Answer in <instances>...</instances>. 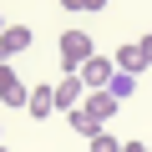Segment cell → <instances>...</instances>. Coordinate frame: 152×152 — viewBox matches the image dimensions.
<instances>
[{"label": "cell", "mask_w": 152, "mask_h": 152, "mask_svg": "<svg viewBox=\"0 0 152 152\" xmlns=\"http://www.w3.org/2000/svg\"><path fill=\"white\" fill-rule=\"evenodd\" d=\"M112 71H117V66H112L107 56H91V61H86L81 71H76V81H81L86 91H107V81H112Z\"/></svg>", "instance_id": "cell-2"}, {"label": "cell", "mask_w": 152, "mask_h": 152, "mask_svg": "<svg viewBox=\"0 0 152 152\" xmlns=\"http://www.w3.org/2000/svg\"><path fill=\"white\" fill-rule=\"evenodd\" d=\"M0 31H5V15H0Z\"/></svg>", "instance_id": "cell-16"}, {"label": "cell", "mask_w": 152, "mask_h": 152, "mask_svg": "<svg viewBox=\"0 0 152 152\" xmlns=\"http://www.w3.org/2000/svg\"><path fill=\"white\" fill-rule=\"evenodd\" d=\"M31 46V26H5V31H0V61H5L10 66V56H20Z\"/></svg>", "instance_id": "cell-5"}, {"label": "cell", "mask_w": 152, "mask_h": 152, "mask_svg": "<svg viewBox=\"0 0 152 152\" xmlns=\"http://www.w3.org/2000/svg\"><path fill=\"white\" fill-rule=\"evenodd\" d=\"M91 152H122V142H117L112 132H96V137H91Z\"/></svg>", "instance_id": "cell-11"}, {"label": "cell", "mask_w": 152, "mask_h": 152, "mask_svg": "<svg viewBox=\"0 0 152 152\" xmlns=\"http://www.w3.org/2000/svg\"><path fill=\"white\" fill-rule=\"evenodd\" d=\"M66 122H71V132H76V137H96V132H107V127H102V122H96V117H91L86 107L66 112Z\"/></svg>", "instance_id": "cell-9"}, {"label": "cell", "mask_w": 152, "mask_h": 152, "mask_svg": "<svg viewBox=\"0 0 152 152\" xmlns=\"http://www.w3.org/2000/svg\"><path fill=\"white\" fill-rule=\"evenodd\" d=\"M0 152H10V147H0Z\"/></svg>", "instance_id": "cell-17"}, {"label": "cell", "mask_w": 152, "mask_h": 152, "mask_svg": "<svg viewBox=\"0 0 152 152\" xmlns=\"http://www.w3.org/2000/svg\"><path fill=\"white\" fill-rule=\"evenodd\" d=\"M107 96L122 107V102H132L137 96V76H127V71H112V81H107Z\"/></svg>", "instance_id": "cell-7"}, {"label": "cell", "mask_w": 152, "mask_h": 152, "mask_svg": "<svg viewBox=\"0 0 152 152\" xmlns=\"http://www.w3.org/2000/svg\"><path fill=\"white\" fill-rule=\"evenodd\" d=\"M61 66H66V76H76V71H81L91 56H96V46H91V36L86 31H61Z\"/></svg>", "instance_id": "cell-1"}, {"label": "cell", "mask_w": 152, "mask_h": 152, "mask_svg": "<svg viewBox=\"0 0 152 152\" xmlns=\"http://www.w3.org/2000/svg\"><path fill=\"white\" fill-rule=\"evenodd\" d=\"M107 5V0H81V10H102Z\"/></svg>", "instance_id": "cell-14"}, {"label": "cell", "mask_w": 152, "mask_h": 152, "mask_svg": "<svg viewBox=\"0 0 152 152\" xmlns=\"http://www.w3.org/2000/svg\"><path fill=\"white\" fill-rule=\"evenodd\" d=\"M51 102H56V112H76L81 107V81H76V76H61L51 86Z\"/></svg>", "instance_id": "cell-4"}, {"label": "cell", "mask_w": 152, "mask_h": 152, "mask_svg": "<svg viewBox=\"0 0 152 152\" xmlns=\"http://www.w3.org/2000/svg\"><path fill=\"white\" fill-rule=\"evenodd\" d=\"M137 51H142V61L152 66V36H142V41H137Z\"/></svg>", "instance_id": "cell-12"}, {"label": "cell", "mask_w": 152, "mask_h": 152, "mask_svg": "<svg viewBox=\"0 0 152 152\" xmlns=\"http://www.w3.org/2000/svg\"><path fill=\"white\" fill-rule=\"evenodd\" d=\"M61 10H81V0H61Z\"/></svg>", "instance_id": "cell-15"}, {"label": "cell", "mask_w": 152, "mask_h": 152, "mask_svg": "<svg viewBox=\"0 0 152 152\" xmlns=\"http://www.w3.org/2000/svg\"><path fill=\"white\" fill-rule=\"evenodd\" d=\"M26 86H20V76H15V66H5V61H0V102H5V107H26Z\"/></svg>", "instance_id": "cell-3"}, {"label": "cell", "mask_w": 152, "mask_h": 152, "mask_svg": "<svg viewBox=\"0 0 152 152\" xmlns=\"http://www.w3.org/2000/svg\"><path fill=\"white\" fill-rule=\"evenodd\" d=\"M26 112H31L36 122H41V117H51V112H56V102H51V86H36V91L26 96Z\"/></svg>", "instance_id": "cell-10"}, {"label": "cell", "mask_w": 152, "mask_h": 152, "mask_svg": "<svg viewBox=\"0 0 152 152\" xmlns=\"http://www.w3.org/2000/svg\"><path fill=\"white\" fill-rule=\"evenodd\" d=\"M81 107H86V112H91V117H96L102 127H107V122L117 117V102H112L107 91H91V96H81Z\"/></svg>", "instance_id": "cell-8"}, {"label": "cell", "mask_w": 152, "mask_h": 152, "mask_svg": "<svg viewBox=\"0 0 152 152\" xmlns=\"http://www.w3.org/2000/svg\"><path fill=\"white\" fill-rule=\"evenodd\" d=\"M122 152H152L147 142H122Z\"/></svg>", "instance_id": "cell-13"}, {"label": "cell", "mask_w": 152, "mask_h": 152, "mask_svg": "<svg viewBox=\"0 0 152 152\" xmlns=\"http://www.w3.org/2000/svg\"><path fill=\"white\" fill-rule=\"evenodd\" d=\"M112 66H117V71H127V76H137V71H147V61H142V51H137V41H127V46H117V56H112Z\"/></svg>", "instance_id": "cell-6"}]
</instances>
